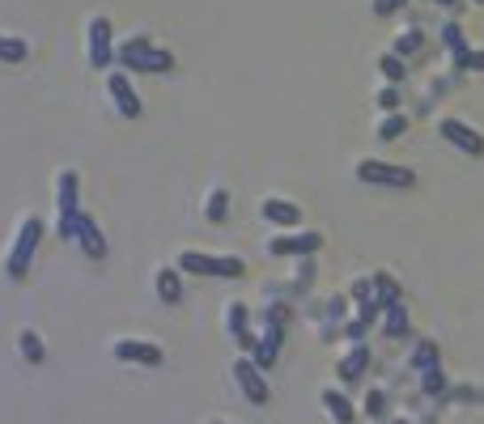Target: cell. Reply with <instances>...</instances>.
I'll list each match as a JSON object with an SVG mask.
<instances>
[{"label":"cell","instance_id":"1","mask_svg":"<svg viewBox=\"0 0 484 424\" xmlns=\"http://www.w3.org/2000/svg\"><path fill=\"white\" fill-rule=\"evenodd\" d=\"M115 59L123 73H171V68H175V56H171L166 47H157L154 39H145V35L119 43Z\"/></svg>","mask_w":484,"mask_h":424},{"label":"cell","instance_id":"2","mask_svg":"<svg viewBox=\"0 0 484 424\" xmlns=\"http://www.w3.org/2000/svg\"><path fill=\"white\" fill-rule=\"evenodd\" d=\"M43 238V221L39 216H26L21 221L18 238H13V247H9V259H4V271H9V280H21L26 268H30V259H35V247H39Z\"/></svg>","mask_w":484,"mask_h":424},{"label":"cell","instance_id":"3","mask_svg":"<svg viewBox=\"0 0 484 424\" xmlns=\"http://www.w3.org/2000/svg\"><path fill=\"white\" fill-rule=\"evenodd\" d=\"M179 271H192V276H247V263L242 259H234V255H204V251H183L179 255Z\"/></svg>","mask_w":484,"mask_h":424},{"label":"cell","instance_id":"4","mask_svg":"<svg viewBox=\"0 0 484 424\" xmlns=\"http://www.w3.org/2000/svg\"><path fill=\"white\" fill-rule=\"evenodd\" d=\"M357 178L369 183V187H412V183H417V174H412V170L391 166V161H374V157L357 161Z\"/></svg>","mask_w":484,"mask_h":424},{"label":"cell","instance_id":"5","mask_svg":"<svg viewBox=\"0 0 484 424\" xmlns=\"http://www.w3.org/2000/svg\"><path fill=\"white\" fill-rule=\"evenodd\" d=\"M281 344H285V310L276 306L268 310V323H264V340H259V348L251 352V361L259 369H268L276 357H281Z\"/></svg>","mask_w":484,"mask_h":424},{"label":"cell","instance_id":"6","mask_svg":"<svg viewBox=\"0 0 484 424\" xmlns=\"http://www.w3.org/2000/svg\"><path fill=\"white\" fill-rule=\"evenodd\" d=\"M234 382H238V390L247 395V404H255V407H264L268 404V382H264V369L255 365L251 357H242V361H234Z\"/></svg>","mask_w":484,"mask_h":424},{"label":"cell","instance_id":"7","mask_svg":"<svg viewBox=\"0 0 484 424\" xmlns=\"http://www.w3.org/2000/svg\"><path fill=\"white\" fill-rule=\"evenodd\" d=\"M438 136H442L446 145H455V149H464L472 157H484V136L476 128H467L464 119H442L438 123Z\"/></svg>","mask_w":484,"mask_h":424},{"label":"cell","instance_id":"8","mask_svg":"<svg viewBox=\"0 0 484 424\" xmlns=\"http://www.w3.org/2000/svg\"><path fill=\"white\" fill-rule=\"evenodd\" d=\"M90 64L94 68H111L115 64V39H111V21L107 18L90 21Z\"/></svg>","mask_w":484,"mask_h":424},{"label":"cell","instance_id":"9","mask_svg":"<svg viewBox=\"0 0 484 424\" xmlns=\"http://www.w3.org/2000/svg\"><path fill=\"white\" fill-rule=\"evenodd\" d=\"M226 327H230L234 344L242 348L247 357L259 348V340L251 335V310H247V302H230V310H226Z\"/></svg>","mask_w":484,"mask_h":424},{"label":"cell","instance_id":"10","mask_svg":"<svg viewBox=\"0 0 484 424\" xmlns=\"http://www.w3.org/2000/svg\"><path fill=\"white\" fill-rule=\"evenodd\" d=\"M111 357L128 361V365H162V348L149 344V340H115Z\"/></svg>","mask_w":484,"mask_h":424},{"label":"cell","instance_id":"11","mask_svg":"<svg viewBox=\"0 0 484 424\" xmlns=\"http://www.w3.org/2000/svg\"><path fill=\"white\" fill-rule=\"evenodd\" d=\"M107 90H111V98H115V111L123 119H136L140 115V98H136L132 81H128V73L123 68H111V77H107Z\"/></svg>","mask_w":484,"mask_h":424},{"label":"cell","instance_id":"12","mask_svg":"<svg viewBox=\"0 0 484 424\" xmlns=\"http://www.w3.org/2000/svg\"><path fill=\"white\" fill-rule=\"evenodd\" d=\"M319 247H323V233H314V230H306V233H281V238H272V242H268L272 255H314Z\"/></svg>","mask_w":484,"mask_h":424},{"label":"cell","instance_id":"13","mask_svg":"<svg viewBox=\"0 0 484 424\" xmlns=\"http://www.w3.org/2000/svg\"><path fill=\"white\" fill-rule=\"evenodd\" d=\"M369 369V348L366 344H353L345 357H340V365H336V373H340V382L345 386H357L361 382V373Z\"/></svg>","mask_w":484,"mask_h":424},{"label":"cell","instance_id":"14","mask_svg":"<svg viewBox=\"0 0 484 424\" xmlns=\"http://www.w3.org/2000/svg\"><path fill=\"white\" fill-rule=\"evenodd\" d=\"M374 318H383V306H378V302H361L357 314L345 323V340H349V344H361V340H366V331L374 327Z\"/></svg>","mask_w":484,"mask_h":424},{"label":"cell","instance_id":"15","mask_svg":"<svg viewBox=\"0 0 484 424\" xmlns=\"http://www.w3.org/2000/svg\"><path fill=\"white\" fill-rule=\"evenodd\" d=\"M259 212H264V221H272V225H285V230H293V225L302 221V208H298V204H290V200H281V195L264 200V204H259Z\"/></svg>","mask_w":484,"mask_h":424},{"label":"cell","instance_id":"16","mask_svg":"<svg viewBox=\"0 0 484 424\" xmlns=\"http://www.w3.org/2000/svg\"><path fill=\"white\" fill-rule=\"evenodd\" d=\"M154 289H157V297H162L166 306H179V302H183V271L179 268H157Z\"/></svg>","mask_w":484,"mask_h":424},{"label":"cell","instance_id":"17","mask_svg":"<svg viewBox=\"0 0 484 424\" xmlns=\"http://www.w3.org/2000/svg\"><path fill=\"white\" fill-rule=\"evenodd\" d=\"M323 407H328V416L336 424H353V420H357V407H353V399L345 395V390H336V386H328V390H323Z\"/></svg>","mask_w":484,"mask_h":424},{"label":"cell","instance_id":"18","mask_svg":"<svg viewBox=\"0 0 484 424\" xmlns=\"http://www.w3.org/2000/svg\"><path fill=\"white\" fill-rule=\"evenodd\" d=\"M77 247H81V251H85V255H90V259H102V255H107V242H102V233H98V225H94V221H90V216H85V212H81Z\"/></svg>","mask_w":484,"mask_h":424},{"label":"cell","instance_id":"19","mask_svg":"<svg viewBox=\"0 0 484 424\" xmlns=\"http://www.w3.org/2000/svg\"><path fill=\"white\" fill-rule=\"evenodd\" d=\"M383 331H387L391 340H408V331H412V323H408V310L400 306V302L383 310Z\"/></svg>","mask_w":484,"mask_h":424},{"label":"cell","instance_id":"20","mask_svg":"<svg viewBox=\"0 0 484 424\" xmlns=\"http://www.w3.org/2000/svg\"><path fill=\"white\" fill-rule=\"evenodd\" d=\"M369 280H374V302H378V306H383V310H387V306H395V302H400V285L391 280L387 271H374Z\"/></svg>","mask_w":484,"mask_h":424},{"label":"cell","instance_id":"21","mask_svg":"<svg viewBox=\"0 0 484 424\" xmlns=\"http://www.w3.org/2000/svg\"><path fill=\"white\" fill-rule=\"evenodd\" d=\"M438 357H442V352H438V344H433V340H417V348H412V369L421 373V369L438 365Z\"/></svg>","mask_w":484,"mask_h":424},{"label":"cell","instance_id":"22","mask_svg":"<svg viewBox=\"0 0 484 424\" xmlns=\"http://www.w3.org/2000/svg\"><path fill=\"white\" fill-rule=\"evenodd\" d=\"M18 348H21V357H26L30 365H39L43 357H47V352H43V340H39V331H21V335H18Z\"/></svg>","mask_w":484,"mask_h":424},{"label":"cell","instance_id":"23","mask_svg":"<svg viewBox=\"0 0 484 424\" xmlns=\"http://www.w3.org/2000/svg\"><path fill=\"white\" fill-rule=\"evenodd\" d=\"M204 216H209L213 225H221V221L230 216V195H226V187H217V192L209 195V208H204Z\"/></svg>","mask_w":484,"mask_h":424},{"label":"cell","instance_id":"24","mask_svg":"<svg viewBox=\"0 0 484 424\" xmlns=\"http://www.w3.org/2000/svg\"><path fill=\"white\" fill-rule=\"evenodd\" d=\"M26 51H30V47H26L18 35H0V59H4V64H21Z\"/></svg>","mask_w":484,"mask_h":424},{"label":"cell","instance_id":"25","mask_svg":"<svg viewBox=\"0 0 484 424\" xmlns=\"http://www.w3.org/2000/svg\"><path fill=\"white\" fill-rule=\"evenodd\" d=\"M404 132H408V119L400 115V111H391V115L378 123V140H400Z\"/></svg>","mask_w":484,"mask_h":424},{"label":"cell","instance_id":"26","mask_svg":"<svg viewBox=\"0 0 484 424\" xmlns=\"http://www.w3.org/2000/svg\"><path fill=\"white\" fill-rule=\"evenodd\" d=\"M421 390H425V395H446V373H442V365L421 369Z\"/></svg>","mask_w":484,"mask_h":424},{"label":"cell","instance_id":"27","mask_svg":"<svg viewBox=\"0 0 484 424\" xmlns=\"http://www.w3.org/2000/svg\"><path fill=\"white\" fill-rule=\"evenodd\" d=\"M378 73L387 77V85H400L404 81V59L395 56V51H387V56L378 59Z\"/></svg>","mask_w":484,"mask_h":424},{"label":"cell","instance_id":"28","mask_svg":"<svg viewBox=\"0 0 484 424\" xmlns=\"http://www.w3.org/2000/svg\"><path fill=\"white\" fill-rule=\"evenodd\" d=\"M421 43H425V35H421V30H404V35L395 39V56H400V59L417 56V51H421Z\"/></svg>","mask_w":484,"mask_h":424},{"label":"cell","instance_id":"29","mask_svg":"<svg viewBox=\"0 0 484 424\" xmlns=\"http://www.w3.org/2000/svg\"><path fill=\"white\" fill-rule=\"evenodd\" d=\"M442 43H446V47H450V56H459V51H467L464 26H459V21H446V30H442Z\"/></svg>","mask_w":484,"mask_h":424},{"label":"cell","instance_id":"30","mask_svg":"<svg viewBox=\"0 0 484 424\" xmlns=\"http://www.w3.org/2000/svg\"><path fill=\"white\" fill-rule=\"evenodd\" d=\"M366 416L369 420H383V416H387V390H369L366 395Z\"/></svg>","mask_w":484,"mask_h":424},{"label":"cell","instance_id":"31","mask_svg":"<svg viewBox=\"0 0 484 424\" xmlns=\"http://www.w3.org/2000/svg\"><path fill=\"white\" fill-rule=\"evenodd\" d=\"M455 68H467V73H484V51H472V47H467V51H459V56H455Z\"/></svg>","mask_w":484,"mask_h":424},{"label":"cell","instance_id":"32","mask_svg":"<svg viewBox=\"0 0 484 424\" xmlns=\"http://www.w3.org/2000/svg\"><path fill=\"white\" fill-rule=\"evenodd\" d=\"M442 399H464V404H484V390H480V386H455V390H446Z\"/></svg>","mask_w":484,"mask_h":424},{"label":"cell","instance_id":"33","mask_svg":"<svg viewBox=\"0 0 484 424\" xmlns=\"http://www.w3.org/2000/svg\"><path fill=\"white\" fill-rule=\"evenodd\" d=\"M374 102H378V106H383V111H400V85H383V90H378V98H374Z\"/></svg>","mask_w":484,"mask_h":424},{"label":"cell","instance_id":"34","mask_svg":"<svg viewBox=\"0 0 484 424\" xmlns=\"http://www.w3.org/2000/svg\"><path fill=\"white\" fill-rule=\"evenodd\" d=\"M353 302H374V280H353Z\"/></svg>","mask_w":484,"mask_h":424},{"label":"cell","instance_id":"35","mask_svg":"<svg viewBox=\"0 0 484 424\" xmlns=\"http://www.w3.org/2000/svg\"><path fill=\"white\" fill-rule=\"evenodd\" d=\"M408 0H374V13H378V18H391V13H395V9H404Z\"/></svg>","mask_w":484,"mask_h":424},{"label":"cell","instance_id":"36","mask_svg":"<svg viewBox=\"0 0 484 424\" xmlns=\"http://www.w3.org/2000/svg\"><path fill=\"white\" fill-rule=\"evenodd\" d=\"M433 4H442L446 13H459V9H464V0H433Z\"/></svg>","mask_w":484,"mask_h":424},{"label":"cell","instance_id":"37","mask_svg":"<svg viewBox=\"0 0 484 424\" xmlns=\"http://www.w3.org/2000/svg\"><path fill=\"white\" fill-rule=\"evenodd\" d=\"M391 424H412V420H404V416H400V420H391Z\"/></svg>","mask_w":484,"mask_h":424},{"label":"cell","instance_id":"38","mask_svg":"<svg viewBox=\"0 0 484 424\" xmlns=\"http://www.w3.org/2000/svg\"><path fill=\"white\" fill-rule=\"evenodd\" d=\"M472 4H484V0H472Z\"/></svg>","mask_w":484,"mask_h":424},{"label":"cell","instance_id":"39","mask_svg":"<svg viewBox=\"0 0 484 424\" xmlns=\"http://www.w3.org/2000/svg\"><path fill=\"white\" fill-rule=\"evenodd\" d=\"M213 424H226V420H213Z\"/></svg>","mask_w":484,"mask_h":424}]
</instances>
